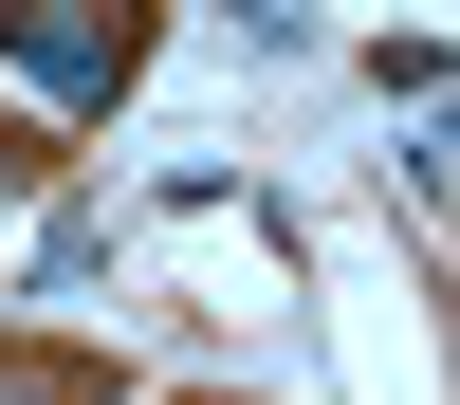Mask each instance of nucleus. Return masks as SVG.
I'll list each match as a JSON object with an SVG mask.
<instances>
[{"instance_id": "nucleus-1", "label": "nucleus", "mask_w": 460, "mask_h": 405, "mask_svg": "<svg viewBox=\"0 0 460 405\" xmlns=\"http://www.w3.org/2000/svg\"><path fill=\"white\" fill-rule=\"evenodd\" d=\"M0 405H111V368H74V350H0Z\"/></svg>"}]
</instances>
